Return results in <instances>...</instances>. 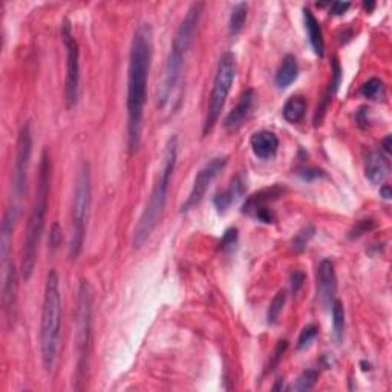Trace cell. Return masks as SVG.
<instances>
[{"label":"cell","instance_id":"cell-28","mask_svg":"<svg viewBox=\"0 0 392 392\" xmlns=\"http://www.w3.org/2000/svg\"><path fill=\"white\" fill-rule=\"evenodd\" d=\"M314 233H316V227H314L313 224H308V225H305L302 230L297 231L296 236H294V239H293V248H294V250H296V252H304L305 248H307V245H308V243H310L311 238L314 236Z\"/></svg>","mask_w":392,"mask_h":392},{"label":"cell","instance_id":"cell-16","mask_svg":"<svg viewBox=\"0 0 392 392\" xmlns=\"http://www.w3.org/2000/svg\"><path fill=\"white\" fill-rule=\"evenodd\" d=\"M254 98H256V94L252 88L244 90L243 95L239 97L236 106L229 112V115L224 120L225 129H227L229 132H235L245 123V120L248 118V115H250V112L253 109Z\"/></svg>","mask_w":392,"mask_h":392},{"label":"cell","instance_id":"cell-14","mask_svg":"<svg viewBox=\"0 0 392 392\" xmlns=\"http://www.w3.org/2000/svg\"><path fill=\"white\" fill-rule=\"evenodd\" d=\"M318 297L325 307H331L336 297L337 277L333 261L323 259L318 267Z\"/></svg>","mask_w":392,"mask_h":392},{"label":"cell","instance_id":"cell-39","mask_svg":"<svg viewBox=\"0 0 392 392\" xmlns=\"http://www.w3.org/2000/svg\"><path fill=\"white\" fill-rule=\"evenodd\" d=\"M364 5H365V8H368V10L374 8V3H364Z\"/></svg>","mask_w":392,"mask_h":392},{"label":"cell","instance_id":"cell-23","mask_svg":"<svg viewBox=\"0 0 392 392\" xmlns=\"http://www.w3.org/2000/svg\"><path fill=\"white\" fill-rule=\"evenodd\" d=\"M247 16H248V5L247 3H236L233 6L231 14H230V20H229V31L230 34L236 35L240 31H243L247 22Z\"/></svg>","mask_w":392,"mask_h":392},{"label":"cell","instance_id":"cell-15","mask_svg":"<svg viewBox=\"0 0 392 392\" xmlns=\"http://www.w3.org/2000/svg\"><path fill=\"white\" fill-rule=\"evenodd\" d=\"M247 192V178L244 173H236L231 178L229 187L225 190L218 193L213 198V204L220 213L227 212V210L239 201Z\"/></svg>","mask_w":392,"mask_h":392},{"label":"cell","instance_id":"cell-8","mask_svg":"<svg viewBox=\"0 0 392 392\" xmlns=\"http://www.w3.org/2000/svg\"><path fill=\"white\" fill-rule=\"evenodd\" d=\"M236 77V58L233 52H224L220 58V63L216 67V74L213 79L212 92L209 97V106L207 114L204 120V126H202V133L209 135L213 131L218 120L221 117V112L227 101V97L231 90L233 81Z\"/></svg>","mask_w":392,"mask_h":392},{"label":"cell","instance_id":"cell-6","mask_svg":"<svg viewBox=\"0 0 392 392\" xmlns=\"http://www.w3.org/2000/svg\"><path fill=\"white\" fill-rule=\"evenodd\" d=\"M92 290L88 281H81L75 310V389H80V383L85 382L89 366L90 342H92Z\"/></svg>","mask_w":392,"mask_h":392},{"label":"cell","instance_id":"cell-25","mask_svg":"<svg viewBox=\"0 0 392 392\" xmlns=\"http://www.w3.org/2000/svg\"><path fill=\"white\" fill-rule=\"evenodd\" d=\"M331 316H333V329L336 338H342L345 331V310L341 300L334 299L331 304Z\"/></svg>","mask_w":392,"mask_h":392},{"label":"cell","instance_id":"cell-29","mask_svg":"<svg viewBox=\"0 0 392 392\" xmlns=\"http://www.w3.org/2000/svg\"><path fill=\"white\" fill-rule=\"evenodd\" d=\"M318 331L319 329L316 325H307L302 331H300V336L297 338V348L299 350L307 348V346L314 341L316 336H318Z\"/></svg>","mask_w":392,"mask_h":392},{"label":"cell","instance_id":"cell-11","mask_svg":"<svg viewBox=\"0 0 392 392\" xmlns=\"http://www.w3.org/2000/svg\"><path fill=\"white\" fill-rule=\"evenodd\" d=\"M225 165H227V156H215L202 165L198 172V175L195 177L192 190L188 193L183 207H181V212H188V210H192L193 207L199 204L202 198L206 196L210 186H212L218 175L224 170Z\"/></svg>","mask_w":392,"mask_h":392},{"label":"cell","instance_id":"cell-3","mask_svg":"<svg viewBox=\"0 0 392 392\" xmlns=\"http://www.w3.org/2000/svg\"><path fill=\"white\" fill-rule=\"evenodd\" d=\"M178 147H179L178 146V138L170 137L169 141H168V145H165L161 168H160V170H158L156 181L154 184L152 192H150L147 204H146L145 210H142L140 220L133 229L132 245H133V248H137V250H140V248L145 247V244L147 243L149 238L152 236L154 230L156 229L158 222H160V220H161L165 201H168L170 181H172V177H173V172H175V168H177Z\"/></svg>","mask_w":392,"mask_h":392},{"label":"cell","instance_id":"cell-37","mask_svg":"<svg viewBox=\"0 0 392 392\" xmlns=\"http://www.w3.org/2000/svg\"><path fill=\"white\" fill-rule=\"evenodd\" d=\"M380 195L383 196L384 199H391V196H392V193H391V187H389L388 184L382 186V188H380Z\"/></svg>","mask_w":392,"mask_h":392},{"label":"cell","instance_id":"cell-4","mask_svg":"<svg viewBox=\"0 0 392 392\" xmlns=\"http://www.w3.org/2000/svg\"><path fill=\"white\" fill-rule=\"evenodd\" d=\"M49 190H51V160L47 150H43L39 164V175H37V192H35L34 204L31 209V213H29L28 218L24 247H22L20 270L25 281H28V279L33 276L35 268L44 222H47Z\"/></svg>","mask_w":392,"mask_h":392},{"label":"cell","instance_id":"cell-17","mask_svg":"<svg viewBox=\"0 0 392 392\" xmlns=\"http://www.w3.org/2000/svg\"><path fill=\"white\" fill-rule=\"evenodd\" d=\"M391 170V164L388 155L382 150H374L365 160V177L373 184H383L388 178Z\"/></svg>","mask_w":392,"mask_h":392},{"label":"cell","instance_id":"cell-24","mask_svg":"<svg viewBox=\"0 0 392 392\" xmlns=\"http://www.w3.org/2000/svg\"><path fill=\"white\" fill-rule=\"evenodd\" d=\"M361 97L368 98V100H382L386 94V89H384V83L379 79H369L365 81L360 88Z\"/></svg>","mask_w":392,"mask_h":392},{"label":"cell","instance_id":"cell-22","mask_svg":"<svg viewBox=\"0 0 392 392\" xmlns=\"http://www.w3.org/2000/svg\"><path fill=\"white\" fill-rule=\"evenodd\" d=\"M305 111H307L305 98L302 95H293L284 104L282 115L288 123L296 124L305 117Z\"/></svg>","mask_w":392,"mask_h":392},{"label":"cell","instance_id":"cell-27","mask_svg":"<svg viewBox=\"0 0 392 392\" xmlns=\"http://www.w3.org/2000/svg\"><path fill=\"white\" fill-rule=\"evenodd\" d=\"M285 302H286V293L282 290L276 294L268 307V311H267L268 325H275V323L277 322L279 316H281L284 307H285Z\"/></svg>","mask_w":392,"mask_h":392},{"label":"cell","instance_id":"cell-31","mask_svg":"<svg viewBox=\"0 0 392 392\" xmlns=\"http://www.w3.org/2000/svg\"><path fill=\"white\" fill-rule=\"evenodd\" d=\"M297 175L305 181H314V179L327 177V173L323 172L322 169H318V168H302V169L297 170Z\"/></svg>","mask_w":392,"mask_h":392},{"label":"cell","instance_id":"cell-19","mask_svg":"<svg viewBox=\"0 0 392 392\" xmlns=\"http://www.w3.org/2000/svg\"><path fill=\"white\" fill-rule=\"evenodd\" d=\"M304 25L314 54L318 57H323V54H325V40H323L322 26L319 24V20L316 19L313 11L308 8L304 10Z\"/></svg>","mask_w":392,"mask_h":392},{"label":"cell","instance_id":"cell-30","mask_svg":"<svg viewBox=\"0 0 392 392\" xmlns=\"http://www.w3.org/2000/svg\"><path fill=\"white\" fill-rule=\"evenodd\" d=\"M374 229V221L373 220H361L359 221L356 225H354V229L350 233V238H360L361 235H365L369 230Z\"/></svg>","mask_w":392,"mask_h":392},{"label":"cell","instance_id":"cell-38","mask_svg":"<svg viewBox=\"0 0 392 392\" xmlns=\"http://www.w3.org/2000/svg\"><path fill=\"white\" fill-rule=\"evenodd\" d=\"M383 154H389L391 152V137H386L383 141Z\"/></svg>","mask_w":392,"mask_h":392},{"label":"cell","instance_id":"cell-18","mask_svg":"<svg viewBox=\"0 0 392 392\" xmlns=\"http://www.w3.org/2000/svg\"><path fill=\"white\" fill-rule=\"evenodd\" d=\"M250 146L256 156L261 158V160H270L277 154L279 138L271 131H259L252 135Z\"/></svg>","mask_w":392,"mask_h":392},{"label":"cell","instance_id":"cell-13","mask_svg":"<svg viewBox=\"0 0 392 392\" xmlns=\"http://www.w3.org/2000/svg\"><path fill=\"white\" fill-rule=\"evenodd\" d=\"M2 305H3V313L5 319L8 327H13L14 320H16V307H17V290H19V282H17V270L16 266L10 256L2 258Z\"/></svg>","mask_w":392,"mask_h":392},{"label":"cell","instance_id":"cell-2","mask_svg":"<svg viewBox=\"0 0 392 392\" xmlns=\"http://www.w3.org/2000/svg\"><path fill=\"white\" fill-rule=\"evenodd\" d=\"M204 3L196 2L187 10L170 44L169 56L165 58L163 79L158 86L156 108L161 114L172 115L179 109L183 101V72L186 58L195 39L199 20L204 13Z\"/></svg>","mask_w":392,"mask_h":392},{"label":"cell","instance_id":"cell-12","mask_svg":"<svg viewBox=\"0 0 392 392\" xmlns=\"http://www.w3.org/2000/svg\"><path fill=\"white\" fill-rule=\"evenodd\" d=\"M284 193H285V188L281 186L262 188V190L253 193L252 196H248L243 207V212L263 224L275 222L276 215L273 212V209L270 207V204L271 202L277 201Z\"/></svg>","mask_w":392,"mask_h":392},{"label":"cell","instance_id":"cell-33","mask_svg":"<svg viewBox=\"0 0 392 392\" xmlns=\"http://www.w3.org/2000/svg\"><path fill=\"white\" fill-rule=\"evenodd\" d=\"M305 279L307 277H305L304 271H300V270L293 271L291 277H290V288H291L293 294H297L300 291V288H302L304 284H305Z\"/></svg>","mask_w":392,"mask_h":392},{"label":"cell","instance_id":"cell-20","mask_svg":"<svg viewBox=\"0 0 392 392\" xmlns=\"http://www.w3.org/2000/svg\"><path fill=\"white\" fill-rule=\"evenodd\" d=\"M331 81H329V85H328V89H327V94L323 95V100L320 103V106H318V111H316V115H314V123L316 126H318L320 122H322V118L323 115H325V112L328 109V104L329 101L333 100V97L334 94L337 92V89L338 86H341V81H342V67H341V63H338V60L334 58L333 60V70H331Z\"/></svg>","mask_w":392,"mask_h":392},{"label":"cell","instance_id":"cell-32","mask_svg":"<svg viewBox=\"0 0 392 392\" xmlns=\"http://www.w3.org/2000/svg\"><path fill=\"white\" fill-rule=\"evenodd\" d=\"M236 243H238V229L231 227V229H229L227 231L224 233V236L221 239L220 245H221L222 250H229V248L235 247Z\"/></svg>","mask_w":392,"mask_h":392},{"label":"cell","instance_id":"cell-21","mask_svg":"<svg viewBox=\"0 0 392 392\" xmlns=\"http://www.w3.org/2000/svg\"><path fill=\"white\" fill-rule=\"evenodd\" d=\"M299 75V65H297V58L294 57L293 54H286L281 65L277 67L276 72V86L279 89H286L288 86H291L294 81H296Z\"/></svg>","mask_w":392,"mask_h":392},{"label":"cell","instance_id":"cell-7","mask_svg":"<svg viewBox=\"0 0 392 392\" xmlns=\"http://www.w3.org/2000/svg\"><path fill=\"white\" fill-rule=\"evenodd\" d=\"M90 169L88 163H83L75 178L74 199H72V218H71V239H70V258L75 261L80 256L85 245L88 216L90 207Z\"/></svg>","mask_w":392,"mask_h":392},{"label":"cell","instance_id":"cell-9","mask_svg":"<svg viewBox=\"0 0 392 392\" xmlns=\"http://www.w3.org/2000/svg\"><path fill=\"white\" fill-rule=\"evenodd\" d=\"M62 42L66 49L65 103L67 109H74L77 106L80 95V47L67 20H63L62 25Z\"/></svg>","mask_w":392,"mask_h":392},{"label":"cell","instance_id":"cell-35","mask_svg":"<svg viewBox=\"0 0 392 392\" xmlns=\"http://www.w3.org/2000/svg\"><path fill=\"white\" fill-rule=\"evenodd\" d=\"M286 346H288V342H286V341H281V342H279V345L276 346V350H275V357H273V360H271V365H270V368H268L270 371H271V369H275V366H277L279 360H281L282 356H284Z\"/></svg>","mask_w":392,"mask_h":392},{"label":"cell","instance_id":"cell-1","mask_svg":"<svg viewBox=\"0 0 392 392\" xmlns=\"http://www.w3.org/2000/svg\"><path fill=\"white\" fill-rule=\"evenodd\" d=\"M152 26L147 22H142L135 29L131 43L126 98L127 140H129L131 150H137L141 140L149 72L152 65Z\"/></svg>","mask_w":392,"mask_h":392},{"label":"cell","instance_id":"cell-26","mask_svg":"<svg viewBox=\"0 0 392 392\" xmlns=\"http://www.w3.org/2000/svg\"><path fill=\"white\" fill-rule=\"evenodd\" d=\"M319 380V371L316 369H305V371L297 377L296 383L293 384V391H310L316 386V383Z\"/></svg>","mask_w":392,"mask_h":392},{"label":"cell","instance_id":"cell-5","mask_svg":"<svg viewBox=\"0 0 392 392\" xmlns=\"http://www.w3.org/2000/svg\"><path fill=\"white\" fill-rule=\"evenodd\" d=\"M60 327H62L60 277L56 270H51L47 276V284H44L40 320V352L42 364L47 373H52L56 366L60 346Z\"/></svg>","mask_w":392,"mask_h":392},{"label":"cell","instance_id":"cell-10","mask_svg":"<svg viewBox=\"0 0 392 392\" xmlns=\"http://www.w3.org/2000/svg\"><path fill=\"white\" fill-rule=\"evenodd\" d=\"M31 154H33L31 126H29V123H25L20 127L17 137V150H16V160H14L13 181H11V188H13L11 204L17 207H20V202L26 193L28 170H29V164H31Z\"/></svg>","mask_w":392,"mask_h":392},{"label":"cell","instance_id":"cell-36","mask_svg":"<svg viewBox=\"0 0 392 392\" xmlns=\"http://www.w3.org/2000/svg\"><path fill=\"white\" fill-rule=\"evenodd\" d=\"M350 6H351L350 2H334L331 5L329 11L333 16H343V14L350 10Z\"/></svg>","mask_w":392,"mask_h":392},{"label":"cell","instance_id":"cell-34","mask_svg":"<svg viewBox=\"0 0 392 392\" xmlns=\"http://www.w3.org/2000/svg\"><path fill=\"white\" fill-rule=\"evenodd\" d=\"M60 244H62V227H60L58 222H54L49 233V247L52 250H57Z\"/></svg>","mask_w":392,"mask_h":392}]
</instances>
